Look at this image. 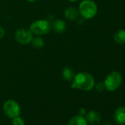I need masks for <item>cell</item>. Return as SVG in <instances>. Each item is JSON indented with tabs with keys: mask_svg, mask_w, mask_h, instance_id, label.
I'll use <instances>...</instances> for the list:
<instances>
[{
	"mask_svg": "<svg viewBox=\"0 0 125 125\" xmlns=\"http://www.w3.org/2000/svg\"><path fill=\"white\" fill-rule=\"evenodd\" d=\"M94 88L96 89V91L97 92H99V93H102L104 91H106L105 89V86H104V82H99L97 83L96 84L95 83V85H94Z\"/></svg>",
	"mask_w": 125,
	"mask_h": 125,
	"instance_id": "15",
	"label": "cell"
},
{
	"mask_svg": "<svg viewBox=\"0 0 125 125\" xmlns=\"http://www.w3.org/2000/svg\"><path fill=\"white\" fill-rule=\"evenodd\" d=\"M75 74L74 71L69 67H65L62 71V77L67 82H72Z\"/></svg>",
	"mask_w": 125,
	"mask_h": 125,
	"instance_id": "12",
	"label": "cell"
},
{
	"mask_svg": "<svg viewBox=\"0 0 125 125\" xmlns=\"http://www.w3.org/2000/svg\"><path fill=\"white\" fill-rule=\"evenodd\" d=\"M104 84L106 91L110 92H113L117 89H118L121 85L122 76L118 72L113 71L106 77L104 81Z\"/></svg>",
	"mask_w": 125,
	"mask_h": 125,
	"instance_id": "4",
	"label": "cell"
},
{
	"mask_svg": "<svg viewBox=\"0 0 125 125\" xmlns=\"http://www.w3.org/2000/svg\"><path fill=\"white\" fill-rule=\"evenodd\" d=\"M5 35V30L3 27L0 26V39H2Z\"/></svg>",
	"mask_w": 125,
	"mask_h": 125,
	"instance_id": "17",
	"label": "cell"
},
{
	"mask_svg": "<svg viewBox=\"0 0 125 125\" xmlns=\"http://www.w3.org/2000/svg\"><path fill=\"white\" fill-rule=\"evenodd\" d=\"M85 118L88 124H97L102 121V115L100 113L96 110H91L85 115Z\"/></svg>",
	"mask_w": 125,
	"mask_h": 125,
	"instance_id": "9",
	"label": "cell"
},
{
	"mask_svg": "<svg viewBox=\"0 0 125 125\" xmlns=\"http://www.w3.org/2000/svg\"><path fill=\"white\" fill-rule=\"evenodd\" d=\"M95 85L94 77L88 72H80L75 74L71 87L83 91H91Z\"/></svg>",
	"mask_w": 125,
	"mask_h": 125,
	"instance_id": "1",
	"label": "cell"
},
{
	"mask_svg": "<svg viewBox=\"0 0 125 125\" xmlns=\"http://www.w3.org/2000/svg\"><path fill=\"white\" fill-rule=\"evenodd\" d=\"M78 11L83 19H91L96 15L98 8L92 0H83L79 5Z\"/></svg>",
	"mask_w": 125,
	"mask_h": 125,
	"instance_id": "2",
	"label": "cell"
},
{
	"mask_svg": "<svg viewBox=\"0 0 125 125\" xmlns=\"http://www.w3.org/2000/svg\"><path fill=\"white\" fill-rule=\"evenodd\" d=\"M86 113H87V112H86V110L85 108L80 109V110H79V115H81L85 116L86 115Z\"/></svg>",
	"mask_w": 125,
	"mask_h": 125,
	"instance_id": "18",
	"label": "cell"
},
{
	"mask_svg": "<svg viewBox=\"0 0 125 125\" xmlns=\"http://www.w3.org/2000/svg\"><path fill=\"white\" fill-rule=\"evenodd\" d=\"M69 1L71 2H75L78 1V0H69Z\"/></svg>",
	"mask_w": 125,
	"mask_h": 125,
	"instance_id": "20",
	"label": "cell"
},
{
	"mask_svg": "<svg viewBox=\"0 0 125 125\" xmlns=\"http://www.w3.org/2000/svg\"><path fill=\"white\" fill-rule=\"evenodd\" d=\"M52 30H53L56 33H62L66 30L67 25L65 21L57 19H54L52 23Z\"/></svg>",
	"mask_w": 125,
	"mask_h": 125,
	"instance_id": "8",
	"label": "cell"
},
{
	"mask_svg": "<svg viewBox=\"0 0 125 125\" xmlns=\"http://www.w3.org/2000/svg\"><path fill=\"white\" fill-rule=\"evenodd\" d=\"M117 125H125V124H117Z\"/></svg>",
	"mask_w": 125,
	"mask_h": 125,
	"instance_id": "22",
	"label": "cell"
},
{
	"mask_svg": "<svg viewBox=\"0 0 125 125\" xmlns=\"http://www.w3.org/2000/svg\"><path fill=\"white\" fill-rule=\"evenodd\" d=\"M12 124H13V125H24V121L19 115V116H17V117L13 118Z\"/></svg>",
	"mask_w": 125,
	"mask_h": 125,
	"instance_id": "16",
	"label": "cell"
},
{
	"mask_svg": "<svg viewBox=\"0 0 125 125\" xmlns=\"http://www.w3.org/2000/svg\"><path fill=\"white\" fill-rule=\"evenodd\" d=\"M104 125H112V124H104Z\"/></svg>",
	"mask_w": 125,
	"mask_h": 125,
	"instance_id": "21",
	"label": "cell"
},
{
	"mask_svg": "<svg viewBox=\"0 0 125 125\" xmlns=\"http://www.w3.org/2000/svg\"><path fill=\"white\" fill-rule=\"evenodd\" d=\"M113 120L117 124H125V106L116 108L113 113Z\"/></svg>",
	"mask_w": 125,
	"mask_h": 125,
	"instance_id": "7",
	"label": "cell"
},
{
	"mask_svg": "<svg viewBox=\"0 0 125 125\" xmlns=\"http://www.w3.org/2000/svg\"><path fill=\"white\" fill-rule=\"evenodd\" d=\"M113 40L118 44L125 43V30H118L113 35Z\"/></svg>",
	"mask_w": 125,
	"mask_h": 125,
	"instance_id": "14",
	"label": "cell"
},
{
	"mask_svg": "<svg viewBox=\"0 0 125 125\" xmlns=\"http://www.w3.org/2000/svg\"><path fill=\"white\" fill-rule=\"evenodd\" d=\"M30 43L35 49H41L42 48H43L45 42H44L43 38H42L40 36L36 35L35 37L32 38Z\"/></svg>",
	"mask_w": 125,
	"mask_h": 125,
	"instance_id": "13",
	"label": "cell"
},
{
	"mask_svg": "<svg viewBox=\"0 0 125 125\" xmlns=\"http://www.w3.org/2000/svg\"><path fill=\"white\" fill-rule=\"evenodd\" d=\"M33 37L34 35L32 34V32L30 31V29H27V28L18 29L14 34L15 41L21 45L30 44Z\"/></svg>",
	"mask_w": 125,
	"mask_h": 125,
	"instance_id": "6",
	"label": "cell"
},
{
	"mask_svg": "<svg viewBox=\"0 0 125 125\" xmlns=\"http://www.w3.org/2000/svg\"><path fill=\"white\" fill-rule=\"evenodd\" d=\"M88 123L85 116L81 115H77L69 119L68 125H88Z\"/></svg>",
	"mask_w": 125,
	"mask_h": 125,
	"instance_id": "11",
	"label": "cell"
},
{
	"mask_svg": "<svg viewBox=\"0 0 125 125\" xmlns=\"http://www.w3.org/2000/svg\"><path fill=\"white\" fill-rule=\"evenodd\" d=\"M3 111L6 116L13 119L20 115L21 107L16 101L13 99H8L4 103Z\"/></svg>",
	"mask_w": 125,
	"mask_h": 125,
	"instance_id": "5",
	"label": "cell"
},
{
	"mask_svg": "<svg viewBox=\"0 0 125 125\" xmlns=\"http://www.w3.org/2000/svg\"><path fill=\"white\" fill-rule=\"evenodd\" d=\"M64 17L71 21H74L78 19L80 13L79 11L77 8H74V7H69L67 8L65 10H64Z\"/></svg>",
	"mask_w": 125,
	"mask_h": 125,
	"instance_id": "10",
	"label": "cell"
},
{
	"mask_svg": "<svg viewBox=\"0 0 125 125\" xmlns=\"http://www.w3.org/2000/svg\"><path fill=\"white\" fill-rule=\"evenodd\" d=\"M29 29L34 35L41 36L43 35H46L51 32L52 25L51 22H49L48 20L38 19L33 21L30 24Z\"/></svg>",
	"mask_w": 125,
	"mask_h": 125,
	"instance_id": "3",
	"label": "cell"
},
{
	"mask_svg": "<svg viewBox=\"0 0 125 125\" xmlns=\"http://www.w3.org/2000/svg\"><path fill=\"white\" fill-rule=\"evenodd\" d=\"M37 1H38V0H27V2H29L30 3H34V2H35Z\"/></svg>",
	"mask_w": 125,
	"mask_h": 125,
	"instance_id": "19",
	"label": "cell"
}]
</instances>
